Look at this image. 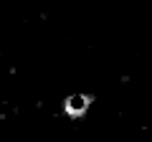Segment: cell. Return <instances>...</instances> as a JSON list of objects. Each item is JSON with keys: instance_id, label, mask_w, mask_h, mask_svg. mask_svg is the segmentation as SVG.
Wrapping results in <instances>:
<instances>
[{"instance_id": "obj_1", "label": "cell", "mask_w": 152, "mask_h": 142, "mask_svg": "<svg viewBox=\"0 0 152 142\" xmlns=\"http://www.w3.org/2000/svg\"><path fill=\"white\" fill-rule=\"evenodd\" d=\"M89 107H91V97L89 94H71L66 99V114L69 117H81Z\"/></svg>"}]
</instances>
